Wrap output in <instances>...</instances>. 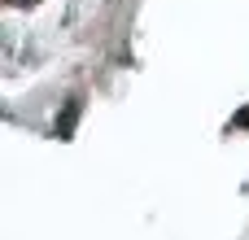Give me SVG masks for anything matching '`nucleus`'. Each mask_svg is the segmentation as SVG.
I'll use <instances>...</instances> for the list:
<instances>
[{
	"mask_svg": "<svg viewBox=\"0 0 249 240\" xmlns=\"http://www.w3.org/2000/svg\"><path fill=\"white\" fill-rule=\"evenodd\" d=\"M74 122H79V101H70V105L61 109V118H57V140H70Z\"/></svg>",
	"mask_w": 249,
	"mask_h": 240,
	"instance_id": "obj_1",
	"label": "nucleus"
}]
</instances>
